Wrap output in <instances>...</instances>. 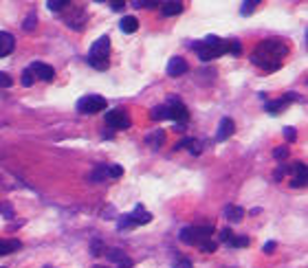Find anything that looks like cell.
I'll list each match as a JSON object with an SVG mask.
<instances>
[{
    "label": "cell",
    "mask_w": 308,
    "mask_h": 268,
    "mask_svg": "<svg viewBox=\"0 0 308 268\" xmlns=\"http://www.w3.org/2000/svg\"><path fill=\"white\" fill-rule=\"evenodd\" d=\"M88 64L97 70H106L110 64V38L102 36L99 40L92 42L90 51H88Z\"/></svg>",
    "instance_id": "1"
},
{
    "label": "cell",
    "mask_w": 308,
    "mask_h": 268,
    "mask_svg": "<svg viewBox=\"0 0 308 268\" xmlns=\"http://www.w3.org/2000/svg\"><path fill=\"white\" fill-rule=\"evenodd\" d=\"M284 136L288 138V141H295V130H293V128H286V130H284Z\"/></svg>",
    "instance_id": "39"
},
{
    "label": "cell",
    "mask_w": 308,
    "mask_h": 268,
    "mask_svg": "<svg viewBox=\"0 0 308 268\" xmlns=\"http://www.w3.org/2000/svg\"><path fill=\"white\" fill-rule=\"evenodd\" d=\"M227 53L240 55V53H242V44H240L238 40H229V42H227Z\"/></svg>",
    "instance_id": "29"
},
{
    "label": "cell",
    "mask_w": 308,
    "mask_h": 268,
    "mask_svg": "<svg viewBox=\"0 0 308 268\" xmlns=\"http://www.w3.org/2000/svg\"><path fill=\"white\" fill-rule=\"evenodd\" d=\"M0 268H2V266H0Z\"/></svg>",
    "instance_id": "43"
},
{
    "label": "cell",
    "mask_w": 308,
    "mask_h": 268,
    "mask_svg": "<svg viewBox=\"0 0 308 268\" xmlns=\"http://www.w3.org/2000/svg\"><path fill=\"white\" fill-rule=\"evenodd\" d=\"M130 218L134 220V224H136V226L152 222V214H150V211H146V206H143V204H136V206H134V211L130 214Z\"/></svg>",
    "instance_id": "15"
},
{
    "label": "cell",
    "mask_w": 308,
    "mask_h": 268,
    "mask_svg": "<svg viewBox=\"0 0 308 268\" xmlns=\"http://www.w3.org/2000/svg\"><path fill=\"white\" fill-rule=\"evenodd\" d=\"M106 255H108V260L112 262V264H117L119 268H130L132 266V260L121 248H110Z\"/></svg>",
    "instance_id": "11"
},
{
    "label": "cell",
    "mask_w": 308,
    "mask_h": 268,
    "mask_svg": "<svg viewBox=\"0 0 308 268\" xmlns=\"http://www.w3.org/2000/svg\"><path fill=\"white\" fill-rule=\"evenodd\" d=\"M293 180H290V185L293 187H306V178H308V167L306 163H302V160H297V163L293 165Z\"/></svg>",
    "instance_id": "8"
},
{
    "label": "cell",
    "mask_w": 308,
    "mask_h": 268,
    "mask_svg": "<svg viewBox=\"0 0 308 268\" xmlns=\"http://www.w3.org/2000/svg\"><path fill=\"white\" fill-rule=\"evenodd\" d=\"M231 236H234V233H231L229 228H222V231H220V240H222V242H229Z\"/></svg>",
    "instance_id": "38"
},
{
    "label": "cell",
    "mask_w": 308,
    "mask_h": 268,
    "mask_svg": "<svg viewBox=\"0 0 308 268\" xmlns=\"http://www.w3.org/2000/svg\"><path fill=\"white\" fill-rule=\"evenodd\" d=\"M119 29L124 33H134L139 29V20H136L134 16H126V18H121V22H119Z\"/></svg>",
    "instance_id": "17"
},
{
    "label": "cell",
    "mask_w": 308,
    "mask_h": 268,
    "mask_svg": "<svg viewBox=\"0 0 308 268\" xmlns=\"http://www.w3.org/2000/svg\"><path fill=\"white\" fill-rule=\"evenodd\" d=\"M132 226H136V224H134V220L130 218V214L121 216V220H119V231H126V228H132Z\"/></svg>",
    "instance_id": "28"
},
{
    "label": "cell",
    "mask_w": 308,
    "mask_h": 268,
    "mask_svg": "<svg viewBox=\"0 0 308 268\" xmlns=\"http://www.w3.org/2000/svg\"><path fill=\"white\" fill-rule=\"evenodd\" d=\"M161 2L163 0H132V7H136V9H141V7L156 9V7H161Z\"/></svg>",
    "instance_id": "22"
},
{
    "label": "cell",
    "mask_w": 308,
    "mask_h": 268,
    "mask_svg": "<svg viewBox=\"0 0 308 268\" xmlns=\"http://www.w3.org/2000/svg\"><path fill=\"white\" fill-rule=\"evenodd\" d=\"M106 108H108V102L102 94H86V97H82L80 102H77V110H80L82 114H97Z\"/></svg>",
    "instance_id": "3"
},
{
    "label": "cell",
    "mask_w": 308,
    "mask_h": 268,
    "mask_svg": "<svg viewBox=\"0 0 308 268\" xmlns=\"http://www.w3.org/2000/svg\"><path fill=\"white\" fill-rule=\"evenodd\" d=\"M95 2H104V0H95Z\"/></svg>",
    "instance_id": "42"
},
{
    "label": "cell",
    "mask_w": 308,
    "mask_h": 268,
    "mask_svg": "<svg viewBox=\"0 0 308 268\" xmlns=\"http://www.w3.org/2000/svg\"><path fill=\"white\" fill-rule=\"evenodd\" d=\"M275 250V242H266L264 244V253H273Z\"/></svg>",
    "instance_id": "40"
},
{
    "label": "cell",
    "mask_w": 308,
    "mask_h": 268,
    "mask_svg": "<svg viewBox=\"0 0 308 268\" xmlns=\"http://www.w3.org/2000/svg\"><path fill=\"white\" fill-rule=\"evenodd\" d=\"M29 68L33 72V77H36V80H42V82H51L53 75H55L53 66H48V64H44V62H33Z\"/></svg>",
    "instance_id": "7"
},
{
    "label": "cell",
    "mask_w": 308,
    "mask_h": 268,
    "mask_svg": "<svg viewBox=\"0 0 308 268\" xmlns=\"http://www.w3.org/2000/svg\"><path fill=\"white\" fill-rule=\"evenodd\" d=\"M24 29H26V31H33V29H36V14H33V11L29 14V18L24 20Z\"/></svg>",
    "instance_id": "32"
},
{
    "label": "cell",
    "mask_w": 308,
    "mask_h": 268,
    "mask_svg": "<svg viewBox=\"0 0 308 268\" xmlns=\"http://www.w3.org/2000/svg\"><path fill=\"white\" fill-rule=\"evenodd\" d=\"M174 268H192V262L187 260V258H180V260L174 264Z\"/></svg>",
    "instance_id": "37"
},
{
    "label": "cell",
    "mask_w": 308,
    "mask_h": 268,
    "mask_svg": "<svg viewBox=\"0 0 308 268\" xmlns=\"http://www.w3.org/2000/svg\"><path fill=\"white\" fill-rule=\"evenodd\" d=\"M227 244H229L231 248H242V246H246V244H249V238H244V236H240V238L231 236Z\"/></svg>",
    "instance_id": "24"
},
{
    "label": "cell",
    "mask_w": 308,
    "mask_h": 268,
    "mask_svg": "<svg viewBox=\"0 0 308 268\" xmlns=\"http://www.w3.org/2000/svg\"><path fill=\"white\" fill-rule=\"evenodd\" d=\"M110 7H112V11H121L126 7V0H110Z\"/></svg>",
    "instance_id": "36"
},
{
    "label": "cell",
    "mask_w": 308,
    "mask_h": 268,
    "mask_svg": "<svg viewBox=\"0 0 308 268\" xmlns=\"http://www.w3.org/2000/svg\"><path fill=\"white\" fill-rule=\"evenodd\" d=\"M20 82H22V86H33V82H36V77H33V72H31V68H24L22 70V77H20Z\"/></svg>",
    "instance_id": "27"
},
{
    "label": "cell",
    "mask_w": 308,
    "mask_h": 268,
    "mask_svg": "<svg viewBox=\"0 0 308 268\" xmlns=\"http://www.w3.org/2000/svg\"><path fill=\"white\" fill-rule=\"evenodd\" d=\"M90 253H92V255H102V253H104V244L99 242V240H95V242L90 244Z\"/></svg>",
    "instance_id": "33"
},
{
    "label": "cell",
    "mask_w": 308,
    "mask_h": 268,
    "mask_svg": "<svg viewBox=\"0 0 308 268\" xmlns=\"http://www.w3.org/2000/svg\"><path fill=\"white\" fill-rule=\"evenodd\" d=\"M222 214H224V218H227L229 222H234V224H238V222L242 220V216H244V211H242L238 204H227V206H224V211H222Z\"/></svg>",
    "instance_id": "16"
},
{
    "label": "cell",
    "mask_w": 308,
    "mask_h": 268,
    "mask_svg": "<svg viewBox=\"0 0 308 268\" xmlns=\"http://www.w3.org/2000/svg\"><path fill=\"white\" fill-rule=\"evenodd\" d=\"M286 104V97H282V99H278V102H268L266 104V112H271V114H278L280 112V108Z\"/></svg>",
    "instance_id": "26"
},
{
    "label": "cell",
    "mask_w": 308,
    "mask_h": 268,
    "mask_svg": "<svg viewBox=\"0 0 308 268\" xmlns=\"http://www.w3.org/2000/svg\"><path fill=\"white\" fill-rule=\"evenodd\" d=\"M168 106H170V119H174L176 124H178L176 130H185V124L190 121V110H187V106L183 102H178L176 97L170 99Z\"/></svg>",
    "instance_id": "5"
},
{
    "label": "cell",
    "mask_w": 308,
    "mask_h": 268,
    "mask_svg": "<svg viewBox=\"0 0 308 268\" xmlns=\"http://www.w3.org/2000/svg\"><path fill=\"white\" fill-rule=\"evenodd\" d=\"M187 68H190V66H187V62L183 58H172L168 64V75L170 77H180L187 72Z\"/></svg>",
    "instance_id": "12"
},
{
    "label": "cell",
    "mask_w": 308,
    "mask_h": 268,
    "mask_svg": "<svg viewBox=\"0 0 308 268\" xmlns=\"http://www.w3.org/2000/svg\"><path fill=\"white\" fill-rule=\"evenodd\" d=\"M106 124L114 130H128L130 128V116L126 110L121 108H114V110H108L106 112Z\"/></svg>",
    "instance_id": "6"
},
{
    "label": "cell",
    "mask_w": 308,
    "mask_h": 268,
    "mask_svg": "<svg viewBox=\"0 0 308 268\" xmlns=\"http://www.w3.org/2000/svg\"><path fill=\"white\" fill-rule=\"evenodd\" d=\"M260 55H266V58L275 60V62H280V60L284 58L286 53H288V48H286V44H282L280 40H264L260 46H258V51Z\"/></svg>",
    "instance_id": "4"
},
{
    "label": "cell",
    "mask_w": 308,
    "mask_h": 268,
    "mask_svg": "<svg viewBox=\"0 0 308 268\" xmlns=\"http://www.w3.org/2000/svg\"><path fill=\"white\" fill-rule=\"evenodd\" d=\"M18 248H20L18 240H0V255L14 253V250H18Z\"/></svg>",
    "instance_id": "20"
},
{
    "label": "cell",
    "mask_w": 308,
    "mask_h": 268,
    "mask_svg": "<svg viewBox=\"0 0 308 268\" xmlns=\"http://www.w3.org/2000/svg\"><path fill=\"white\" fill-rule=\"evenodd\" d=\"M73 0H46V7L51 11H62L66 4H70Z\"/></svg>",
    "instance_id": "25"
},
{
    "label": "cell",
    "mask_w": 308,
    "mask_h": 268,
    "mask_svg": "<svg viewBox=\"0 0 308 268\" xmlns=\"http://www.w3.org/2000/svg\"><path fill=\"white\" fill-rule=\"evenodd\" d=\"M198 248H202L205 253H214V250L218 248V242H214V240H207V242H205V244H200Z\"/></svg>",
    "instance_id": "30"
},
{
    "label": "cell",
    "mask_w": 308,
    "mask_h": 268,
    "mask_svg": "<svg viewBox=\"0 0 308 268\" xmlns=\"http://www.w3.org/2000/svg\"><path fill=\"white\" fill-rule=\"evenodd\" d=\"M234 130H236L234 119H229V116L220 119V124H218V132H216V141H227L231 134H234Z\"/></svg>",
    "instance_id": "10"
},
{
    "label": "cell",
    "mask_w": 308,
    "mask_h": 268,
    "mask_svg": "<svg viewBox=\"0 0 308 268\" xmlns=\"http://www.w3.org/2000/svg\"><path fill=\"white\" fill-rule=\"evenodd\" d=\"M92 268H104V266H92Z\"/></svg>",
    "instance_id": "41"
},
{
    "label": "cell",
    "mask_w": 308,
    "mask_h": 268,
    "mask_svg": "<svg viewBox=\"0 0 308 268\" xmlns=\"http://www.w3.org/2000/svg\"><path fill=\"white\" fill-rule=\"evenodd\" d=\"M121 174H124V170L119 165H108V178H119Z\"/></svg>",
    "instance_id": "31"
},
{
    "label": "cell",
    "mask_w": 308,
    "mask_h": 268,
    "mask_svg": "<svg viewBox=\"0 0 308 268\" xmlns=\"http://www.w3.org/2000/svg\"><path fill=\"white\" fill-rule=\"evenodd\" d=\"M180 11H183V2H180V0H165V2H161V14L165 18L178 16Z\"/></svg>",
    "instance_id": "13"
},
{
    "label": "cell",
    "mask_w": 308,
    "mask_h": 268,
    "mask_svg": "<svg viewBox=\"0 0 308 268\" xmlns=\"http://www.w3.org/2000/svg\"><path fill=\"white\" fill-rule=\"evenodd\" d=\"M194 51L198 53V58H200L202 62H212V60L220 58L218 51H214V48H212V46H207L205 42H198V44H194Z\"/></svg>",
    "instance_id": "14"
},
{
    "label": "cell",
    "mask_w": 308,
    "mask_h": 268,
    "mask_svg": "<svg viewBox=\"0 0 308 268\" xmlns=\"http://www.w3.org/2000/svg\"><path fill=\"white\" fill-rule=\"evenodd\" d=\"M16 48V38L7 31H0V58H7Z\"/></svg>",
    "instance_id": "9"
},
{
    "label": "cell",
    "mask_w": 308,
    "mask_h": 268,
    "mask_svg": "<svg viewBox=\"0 0 308 268\" xmlns=\"http://www.w3.org/2000/svg\"><path fill=\"white\" fill-rule=\"evenodd\" d=\"M11 77L7 75V72H0V88H11Z\"/></svg>",
    "instance_id": "34"
},
{
    "label": "cell",
    "mask_w": 308,
    "mask_h": 268,
    "mask_svg": "<svg viewBox=\"0 0 308 268\" xmlns=\"http://www.w3.org/2000/svg\"><path fill=\"white\" fill-rule=\"evenodd\" d=\"M146 141H148V145H152V148L156 150V148H161V145H163V141H165V134H163V130H156L154 134H150V136H148Z\"/></svg>",
    "instance_id": "21"
},
{
    "label": "cell",
    "mask_w": 308,
    "mask_h": 268,
    "mask_svg": "<svg viewBox=\"0 0 308 268\" xmlns=\"http://www.w3.org/2000/svg\"><path fill=\"white\" fill-rule=\"evenodd\" d=\"M214 233H216V231H214V226H185V228H180L178 240L183 244L200 246V244H205L207 240H212Z\"/></svg>",
    "instance_id": "2"
},
{
    "label": "cell",
    "mask_w": 308,
    "mask_h": 268,
    "mask_svg": "<svg viewBox=\"0 0 308 268\" xmlns=\"http://www.w3.org/2000/svg\"><path fill=\"white\" fill-rule=\"evenodd\" d=\"M273 156H275V158H278V160L286 158V156H288V150H286V145H284V148H278V150H275Z\"/></svg>",
    "instance_id": "35"
},
{
    "label": "cell",
    "mask_w": 308,
    "mask_h": 268,
    "mask_svg": "<svg viewBox=\"0 0 308 268\" xmlns=\"http://www.w3.org/2000/svg\"><path fill=\"white\" fill-rule=\"evenodd\" d=\"M88 180H90V182H104V180H108V165H97L95 170L90 172Z\"/></svg>",
    "instance_id": "18"
},
{
    "label": "cell",
    "mask_w": 308,
    "mask_h": 268,
    "mask_svg": "<svg viewBox=\"0 0 308 268\" xmlns=\"http://www.w3.org/2000/svg\"><path fill=\"white\" fill-rule=\"evenodd\" d=\"M262 0H244V2H242V16H249V14H253V11H256V7L258 4H260Z\"/></svg>",
    "instance_id": "23"
},
{
    "label": "cell",
    "mask_w": 308,
    "mask_h": 268,
    "mask_svg": "<svg viewBox=\"0 0 308 268\" xmlns=\"http://www.w3.org/2000/svg\"><path fill=\"white\" fill-rule=\"evenodd\" d=\"M150 116H152L154 121H165V119H170V106L163 104V106H156V108H152Z\"/></svg>",
    "instance_id": "19"
}]
</instances>
